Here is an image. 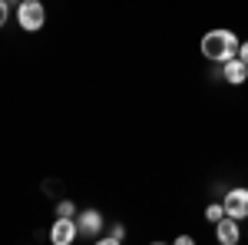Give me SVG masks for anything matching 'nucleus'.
Returning <instances> with one entry per match:
<instances>
[{"instance_id":"f257e3e1","label":"nucleus","mask_w":248,"mask_h":245,"mask_svg":"<svg viewBox=\"0 0 248 245\" xmlns=\"http://www.w3.org/2000/svg\"><path fill=\"white\" fill-rule=\"evenodd\" d=\"M202 57L212 60V63H225L238 53V47H242V40L235 37L232 30H209L205 37H202Z\"/></svg>"},{"instance_id":"f03ea898","label":"nucleus","mask_w":248,"mask_h":245,"mask_svg":"<svg viewBox=\"0 0 248 245\" xmlns=\"http://www.w3.org/2000/svg\"><path fill=\"white\" fill-rule=\"evenodd\" d=\"M17 20L23 30H30V33H37L40 27L46 23V10H43V3L40 0H23L17 7Z\"/></svg>"},{"instance_id":"7ed1b4c3","label":"nucleus","mask_w":248,"mask_h":245,"mask_svg":"<svg viewBox=\"0 0 248 245\" xmlns=\"http://www.w3.org/2000/svg\"><path fill=\"white\" fill-rule=\"evenodd\" d=\"M77 235H79V229H77V222H73V215H57V222L50 229L53 245H70Z\"/></svg>"},{"instance_id":"20e7f679","label":"nucleus","mask_w":248,"mask_h":245,"mask_svg":"<svg viewBox=\"0 0 248 245\" xmlns=\"http://www.w3.org/2000/svg\"><path fill=\"white\" fill-rule=\"evenodd\" d=\"M225 215H232V219H248V189H232L229 196H225Z\"/></svg>"},{"instance_id":"39448f33","label":"nucleus","mask_w":248,"mask_h":245,"mask_svg":"<svg viewBox=\"0 0 248 245\" xmlns=\"http://www.w3.org/2000/svg\"><path fill=\"white\" fill-rule=\"evenodd\" d=\"M215 239H218L222 245H238V239H242V232H238V219L222 215V219L215 222Z\"/></svg>"},{"instance_id":"423d86ee","label":"nucleus","mask_w":248,"mask_h":245,"mask_svg":"<svg viewBox=\"0 0 248 245\" xmlns=\"http://www.w3.org/2000/svg\"><path fill=\"white\" fill-rule=\"evenodd\" d=\"M77 229L83 232V235H86V239H99V229H103V215H99L96 209H86V212H79Z\"/></svg>"},{"instance_id":"0eeeda50","label":"nucleus","mask_w":248,"mask_h":245,"mask_svg":"<svg viewBox=\"0 0 248 245\" xmlns=\"http://www.w3.org/2000/svg\"><path fill=\"white\" fill-rule=\"evenodd\" d=\"M222 76H225V83L238 86V83H245V76H248V63L242 57L225 60V63H222Z\"/></svg>"},{"instance_id":"6e6552de","label":"nucleus","mask_w":248,"mask_h":245,"mask_svg":"<svg viewBox=\"0 0 248 245\" xmlns=\"http://www.w3.org/2000/svg\"><path fill=\"white\" fill-rule=\"evenodd\" d=\"M123 239H126V229H123V226H116L113 232H109L106 239H99V242H109V245H116V242H123Z\"/></svg>"},{"instance_id":"1a4fd4ad","label":"nucleus","mask_w":248,"mask_h":245,"mask_svg":"<svg viewBox=\"0 0 248 245\" xmlns=\"http://www.w3.org/2000/svg\"><path fill=\"white\" fill-rule=\"evenodd\" d=\"M57 215H77L73 202H70V199H60V202H57Z\"/></svg>"},{"instance_id":"9d476101","label":"nucleus","mask_w":248,"mask_h":245,"mask_svg":"<svg viewBox=\"0 0 248 245\" xmlns=\"http://www.w3.org/2000/svg\"><path fill=\"white\" fill-rule=\"evenodd\" d=\"M222 215H225V206H209L205 209V219H209V222H218Z\"/></svg>"},{"instance_id":"9b49d317","label":"nucleus","mask_w":248,"mask_h":245,"mask_svg":"<svg viewBox=\"0 0 248 245\" xmlns=\"http://www.w3.org/2000/svg\"><path fill=\"white\" fill-rule=\"evenodd\" d=\"M7 17H10V3H7V0H0V27L7 23Z\"/></svg>"},{"instance_id":"f8f14e48","label":"nucleus","mask_w":248,"mask_h":245,"mask_svg":"<svg viewBox=\"0 0 248 245\" xmlns=\"http://www.w3.org/2000/svg\"><path fill=\"white\" fill-rule=\"evenodd\" d=\"M238 57H242V60H245V63H248V40H245V43H242V47H238Z\"/></svg>"},{"instance_id":"ddd939ff","label":"nucleus","mask_w":248,"mask_h":245,"mask_svg":"<svg viewBox=\"0 0 248 245\" xmlns=\"http://www.w3.org/2000/svg\"><path fill=\"white\" fill-rule=\"evenodd\" d=\"M7 3H10V7H20V3H23V0H7Z\"/></svg>"}]
</instances>
